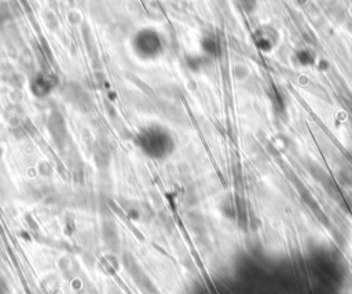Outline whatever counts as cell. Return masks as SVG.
<instances>
[{
	"mask_svg": "<svg viewBox=\"0 0 352 294\" xmlns=\"http://www.w3.org/2000/svg\"><path fill=\"white\" fill-rule=\"evenodd\" d=\"M136 143L144 154L153 158H164L173 150L172 135L160 125H148L139 131Z\"/></svg>",
	"mask_w": 352,
	"mask_h": 294,
	"instance_id": "6da1fadb",
	"label": "cell"
},
{
	"mask_svg": "<svg viewBox=\"0 0 352 294\" xmlns=\"http://www.w3.org/2000/svg\"><path fill=\"white\" fill-rule=\"evenodd\" d=\"M132 47L135 54L142 59H154L162 52V41L153 30L139 32L132 41Z\"/></svg>",
	"mask_w": 352,
	"mask_h": 294,
	"instance_id": "7a4b0ae2",
	"label": "cell"
},
{
	"mask_svg": "<svg viewBox=\"0 0 352 294\" xmlns=\"http://www.w3.org/2000/svg\"><path fill=\"white\" fill-rule=\"evenodd\" d=\"M56 85V78L50 73H38L32 78L30 89L36 96L48 95Z\"/></svg>",
	"mask_w": 352,
	"mask_h": 294,
	"instance_id": "3957f363",
	"label": "cell"
}]
</instances>
